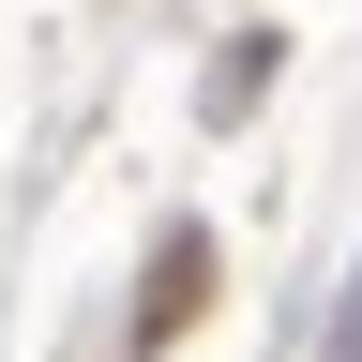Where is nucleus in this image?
I'll return each mask as SVG.
<instances>
[{
	"label": "nucleus",
	"mask_w": 362,
	"mask_h": 362,
	"mask_svg": "<svg viewBox=\"0 0 362 362\" xmlns=\"http://www.w3.org/2000/svg\"><path fill=\"white\" fill-rule=\"evenodd\" d=\"M332 362H362V272H347V302H332Z\"/></svg>",
	"instance_id": "f257e3e1"
}]
</instances>
